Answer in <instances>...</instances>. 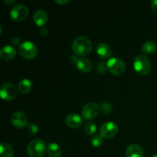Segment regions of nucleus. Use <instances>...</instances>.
Returning a JSON list of instances; mask_svg holds the SVG:
<instances>
[{"label": "nucleus", "instance_id": "4468645a", "mask_svg": "<svg viewBox=\"0 0 157 157\" xmlns=\"http://www.w3.org/2000/svg\"><path fill=\"white\" fill-rule=\"evenodd\" d=\"M33 21L37 26L43 27L48 21V15L44 10H38L34 14Z\"/></svg>", "mask_w": 157, "mask_h": 157}, {"label": "nucleus", "instance_id": "412c9836", "mask_svg": "<svg viewBox=\"0 0 157 157\" xmlns=\"http://www.w3.org/2000/svg\"><path fill=\"white\" fill-rule=\"evenodd\" d=\"M97 130V126L94 123L88 122L84 126V132L88 136H91L95 133Z\"/></svg>", "mask_w": 157, "mask_h": 157}, {"label": "nucleus", "instance_id": "4be33fe9", "mask_svg": "<svg viewBox=\"0 0 157 157\" xmlns=\"http://www.w3.org/2000/svg\"><path fill=\"white\" fill-rule=\"evenodd\" d=\"M91 144L93 147H96V148H98L100 147L101 146H102L103 143H104V138L101 136V135H94L92 136V139H91Z\"/></svg>", "mask_w": 157, "mask_h": 157}, {"label": "nucleus", "instance_id": "20e7f679", "mask_svg": "<svg viewBox=\"0 0 157 157\" xmlns=\"http://www.w3.org/2000/svg\"><path fill=\"white\" fill-rule=\"evenodd\" d=\"M18 53L25 59H34L38 54V48L32 41H26L18 46Z\"/></svg>", "mask_w": 157, "mask_h": 157}, {"label": "nucleus", "instance_id": "a211bd4d", "mask_svg": "<svg viewBox=\"0 0 157 157\" xmlns=\"http://www.w3.org/2000/svg\"><path fill=\"white\" fill-rule=\"evenodd\" d=\"M46 150L49 157H60L62 152L60 146L55 143H50L48 145Z\"/></svg>", "mask_w": 157, "mask_h": 157}, {"label": "nucleus", "instance_id": "9d476101", "mask_svg": "<svg viewBox=\"0 0 157 157\" xmlns=\"http://www.w3.org/2000/svg\"><path fill=\"white\" fill-rule=\"evenodd\" d=\"M11 123L17 129H23L28 126V117L25 113L16 111L11 117Z\"/></svg>", "mask_w": 157, "mask_h": 157}, {"label": "nucleus", "instance_id": "0eeeda50", "mask_svg": "<svg viewBox=\"0 0 157 157\" xmlns=\"http://www.w3.org/2000/svg\"><path fill=\"white\" fill-rule=\"evenodd\" d=\"M29 9L25 5L18 4L13 6L10 11V17L15 21H22L29 15Z\"/></svg>", "mask_w": 157, "mask_h": 157}, {"label": "nucleus", "instance_id": "aec40b11", "mask_svg": "<svg viewBox=\"0 0 157 157\" xmlns=\"http://www.w3.org/2000/svg\"><path fill=\"white\" fill-rule=\"evenodd\" d=\"M157 50V45L153 41H146L142 46V52L147 55H153Z\"/></svg>", "mask_w": 157, "mask_h": 157}, {"label": "nucleus", "instance_id": "6ab92c4d", "mask_svg": "<svg viewBox=\"0 0 157 157\" xmlns=\"http://www.w3.org/2000/svg\"><path fill=\"white\" fill-rule=\"evenodd\" d=\"M14 149L7 143H2L0 145V157H13Z\"/></svg>", "mask_w": 157, "mask_h": 157}, {"label": "nucleus", "instance_id": "c756f323", "mask_svg": "<svg viewBox=\"0 0 157 157\" xmlns=\"http://www.w3.org/2000/svg\"><path fill=\"white\" fill-rule=\"evenodd\" d=\"M152 157H157V153H156V154L153 155V156H152Z\"/></svg>", "mask_w": 157, "mask_h": 157}, {"label": "nucleus", "instance_id": "bb28decb", "mask_svg": "<svg viewBox=\"0 0 157 157\" xmlns=\"http://www.w3.org/2000/svg\"><path fill=\"white\" fill-rule=\"evenodd\" d=\"M40 34H41V36L46 37L48 35V29H46V28L43 27L42 29H41V30H40Z\"/></svg>", "mask_w": 157, "mask_h": 157}, {"label": "nucleus", "instance_id": "393cba45", "mask_svg": "<svg viewBox=\"0 0 157 157\" xmlns=\"http://www.w3.org/2000/svg\"><path fill=\"white\" fill-rule=\"evenodd\" d=\"M11 42H12V44L15 46L16 45L19 46L20 44H21V43H20V39L19 38H18V37H13V38L11 39Z\"/></svg>", "mask_w": 157, "mask_h": 157}, {"label": "nucleus", "instance_id": "dca6fc26", "mask_svg": "<svg viewBox=\"0 0 157 157\" xmlns=\"http://www.w3.org/2000/svg\"><path fill=\"white\" fill-rule=\"evenodd\" d=\"M97 53L101 58H108L111 57L112 50L107 43L101 42L97 46Z\"/></svg>", "mask_w": 157, "mask_h": 157}, {"label": "nucleus", "instance_id": "5701e85b", "mask_svg": "<svg viewBox=\"0 0 157 157\" xmlns=\"http://www.w3.org/2000/svg\"><path fill=\"white\" fill-rule=\"evenodd\" d=\"M100 107V111L102 113H105V114H107V113H110L112 110V107L110 105V103L104 102L102 103Z\"/></svg>", "mask_w": 157, "mask_h": 157}, {"label": "nucleus", "instance_id": "f257e3e1", "mask_svg": "<svg viewBox=\"0 0 157 157\" xmlns=\"http://www.w3.org/2000/svg\"><path fill=\"white\" fill-rule=\"evenodd\" d=\"M71 48L75 55L84 58L92 52L93 44L87 37L79 36L73 41Z\"/></svg>", "mask_w": 157, "mask_h": 157}, {"label": "nucleus", "instance_id": "f8f14e48", "mask_svg": "<svg viewBox=\"0 0 157 157\" xmlns=\"http://www.w3.org/2000/svg\"><path fill=\"white\" fill-rule=\"evenodd\" d=\"M17 55V50L11 45L4 46L0 50V58L3 61H10Z\"/></svg>", "mask_w": 157, "mask_h": 157}, {"label": "nucleus", "instance_id": "9b49d317", "mask_svg": "<svg viewBox=\"0 0 157 157\" xmlns=\"http://www.w3.org/2000/svg\"><path fill=\"white\" fill-rule=\"evenodd\" d=\"M65 124L70 128L76 129L82 125L83 119L77 113H71L66 117Z\"/></svg>", "mask_w": 157, "mask_h": 157}, {"label": "nucleus", "instance_id": "39448f33", "mask_svg": "<svg viewBox=\"0 0 157 157\" xmlns=\"http://www.w3.org/2000/svg\"><path fill=\"white\" fill-rule=\"evenodd\" d=\"M106 66L110 73L117 76L124 75L126 71L125 63L119 58H110L107 61Z\"/></svg>", "mask_w": 157, "mask_h": 157}, {"label": "nucleus", "instance_id": "c85d7f7f", "mask_svg": "<svg viewBox=\"0 0 157 157\" xmlns=\"http://www.w3.org/2000/svg\"><path fill=\"white\" fill-rule=\"evenodd\" d=\"M55 2L59 5H65V4H67L70 1H68V0H61H61H55Z\"/></svg>", "mask_w": 157, "mask_h": 157}, {"label": "nucleus", "instance_id": "a878e982", "mask_svg": "<svg viewBox=\"0 0 157 157\" xmlns=\"http://www.w3.org/2000/svg\"><path fill=\"white\" fill-rule=\"evenodd\" d=\"M151 8L153 12L157 15V0H153L151 2Z\"/></svg>", "mask_w": 157, "mask_h": 157}, {"label": "nucleus", "instance_id": "2eb2a0df", "mask_svg": "<svg viewBox=\"0 0 157 157\" xmlns=\"http://www.w3.org/2000/svg\"><path fill=\"white\" fill-rule=\"evenodd\" d=\"M76 65L78 70L83 73H88L92 70V67H93L91 61L88 58H84V57L80 58L79 59L77 60Z\"/></svg>", "mask_w": 157, "mask_h": 157}, {"label": "nucleus", "instance_id": "f03ea898", "mask_svg": "<svg viewBox=\"0 0 157 157\" xmlns=\"http://www.w3.org/2000/svg\"><path fill=\"white\" fill-rule=\"evenodd\" d=\"M47 147L41 139H35L31 141L27 147V153L29 157H43Z\"/></svg>", "mask_w": 157, "mask_h": 157}, {"label": "nucleus", "instance_id": "6e6552de", "mask_svg": "<svg viewBox=\"0 0 157 157\" xmlns=\"http://www.w3.org/2000/svg\"><path fill=\"white\" fill-rule=\"evenodd\" d=\"M118 126L113 122H106L100 127V135L104 139H110L117 134Z\"/></svg>", "mask_w": 157, "mask_h": 157}, {"label": "nucleus", "instance_id": "423d86ee", "mask_svg": "<svg viewBox=\"0 0 157 157\" xmlns=\"http://www.w3.org/2000/svg\"><path fill=\"white\" fill-rule=\"evenodd\" d=\"M18 89L12 83H4L0 88V96L2 99L6 101H10L15 99L18 95Z\"/></svg>", "mask_w": 157, "mask_h": 157}, {"label": "nucleus", "instance_id": "7ed1b4c3", "mask_svg": "<svg viewBox=\"0 0 157 157\" xmlns=\"http://www.w3.org/2000/svg\"><path fill=\"white\" fill-rule=\"evenodd\" d=\"M133 68L135 71L140 75H147L150 73L151 64L146 55H137L133 61Z\"/></svg>", "mask_w": 157, "mask_h": 157}, {"label": "nucleus", "instance_id": "ddd939ff", "mask_svg": "<svg viewBox=\"0 0 157 157\" xmlns=\"http://www.w3.org/2000/svg\"><path fill=\"white\" fill-rule=\"evenodd\" d=\"M127 157H144V152L142 147L136 144H130L126 149Z\"/></svg>", "mask_w": 157, "mask_h": 157}, {"label": "nucleus", "instance_id": "b1692460", "mask_svg": "<svg viewBox=\"0 0 157 157\" xmlns=\"http://www.w3.org/2000/svg\"><path fill=\"white\" fill-rule=\"evenodd\" d=\"M26 130L30 135H35L38 133V127L35 124H29L26 127Z\"/></svg>", "mask_w": 157, "mask_h": 157}, {"label": "nucleus", "instance_id": "1a4fd4ad", "mask_svg": "<svg viewBox=\"0 0 157 157\" xmlns=\"http://www.w3.org/2000/svg\"><path fill=\"white\" fill-rule=\"evenodd\" d=\"M100 112V107L94 102L85 104L81 110L83 117L87 121H91L98 117Z\"/></svg>", "mask_w": 157, "mask_h": 157}, {"label": "nucleus", "instance_id": "f3484780", "mask_svg": "<svg viewBox=\"0 0 157 157\" xmlns=\"http://www.w3.org/2000/svg\"><path fill=\"white\" fill-rule=\"evenodd\" d=\"M32 83L30 80L27 79V78H24V79L21 80L18 83V91L22 94H26L29 93L32 90Z\"/></svg>", "mask_w": 157, "mask_h": 157}, {"label": "nucleus", "instance_id": "cd10ccee", "mask_svg": "<svg viewBox=\"0 0 157 157\" xmlns=\"http://www.w3.org/2000/svg\"><path fill=\"white\" fill-rule=\"evenodd\" d=\"M4 3L6 5H7V6H12L15 5L16 1H15V0H4Z\"/></svg>", "mask_w": 157, "mask_h": 157}]
</instances>
